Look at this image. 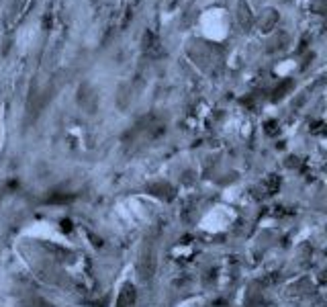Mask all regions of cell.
Wrapping results in <instances>:
<instances>
[{
	"instance_id": "1",
	"label": "cell",
	"mask_w": 327,
	"mask_h": 307,
	"mask_svg": "<svg viewBox=\"0 0 327 307\" xmlns=\"http://www.w3.org/2000/svg\"><path fill=\"white\" fill-rule=\"evenodd\" d=\"M139 272H141L143 281L151 279V274H153V246H151V242H145V246H143V254L139 260Z\"/></svg>"
},
{
	"instance_id": "2",
	"label": "cell",
	"mask_w": 327,
	"mask_h": 307,
	"mask_svg": "<svg viewBox=\"0 0 327 307\" xmlns=\"http://www.w3.org/2000/svg\"><path fill=\"white\" fill-rule=\"evenodd\" d=\"M237 23L243 31H250L252 25H254V15H252L250 5L245 3V0H239L237 3Z\"/></svg>"
},
{
	"instance_id": "3",
	"label": "cell",
	"mask_w": 327,
	"mask_h": 307,
	"mask_svg": "<svg viewBox=\"0 0 327 307\" xmlns=\"http://www.w3.org/2000/svg\"><path fill=\"white\" fill-rule=\"evenodd\" d=\"M135 287H133V283H123V287H121V291H119V297H117V303H115V307H135Z\"/></svg>"
},
{
	"instance_id": "4",
	"label": "cell",
	"mask_w": 327,
	"mask_h": 307,
	"mask_svg": "<svg viewBox=\"0 0 327 307\" xmlns=\"http://www.w3.org/2000/svg\"><path fill=\"white\" fill-rule=\"evenodd\" d=\"M276 23H278V13H276L274 9H266V11L262 13V19H260L262 31H272V29L276 27Z\"/></svg>"
},
{
	"instance_id": "5",
	"label": "cell",
	"mask_w": 327,
	"mask_h": 307,
	"mask_svg": "<svg viewBox=\"0 0 327 307\" xmlns=\"http://www.w3.org/2000/svg\"><path fill=\"white\" fill-rule=\"evenodd\" d=\"M292 88H295V80H290V78H288V80H282V82L274 88V97H272V99H274V101H280V99H284Z\"/></svg>"
},
{
	"instance_id": "6",
	"label": "cell",
	"mask_w": 327,
	"mask_h": 307,
	"mask_svg": "<svg viewBox=\"0 0 327 307\" xmlns=\"http://www.w3.org/2000/svg\"><path fill=\"white\" fill-rule=\"evenodd\" d=\"M25 5H27V0H13V5H11V19H17V15L23 13Z\"/></svg>"
},
{
	"instance_id": "7",
	"label": "cell",
	"mask_w": 327,
	"mask_h": 307,
	"mask_svg": "<svg viewBox=\"0 0 327 307\" xmlns=\"http://www.w3.org/2000/svg\"><path fill=\"white\" fill-rule=\"evenodd\" d=\"M0 105H3V99H0Z\"/></svg>"
}]
</instances>
